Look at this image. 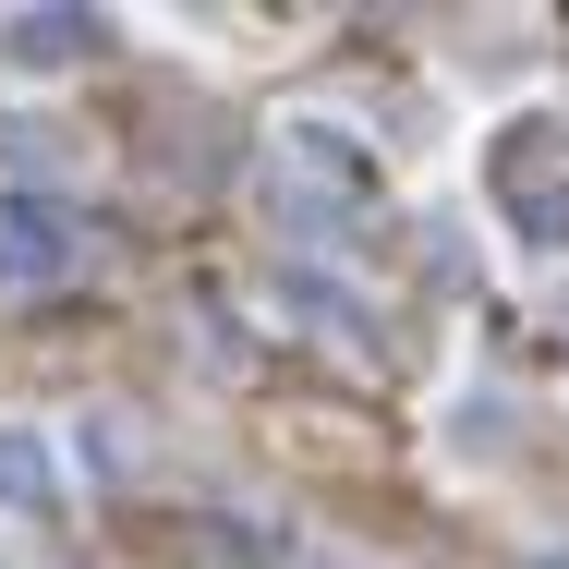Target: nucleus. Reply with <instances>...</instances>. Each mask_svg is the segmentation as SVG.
<instances>
[{
	"instance_id": "f257e3e1",
	"label": "nucleus",
	"mask_w": 569,
	"mask_h": 569,
	"mask_svg": "<svg viewBox=\"0 0 569 569\" xmlns=\"http://www.w3.org/2000/svg\"><path fill=\"white\" fill-rule=\"evenodd\" d=\"M49 267H61V207L12 194V207H0V291H12V279H49Z\"/></svg>"
},
{
	"instance_id": "20e7f679",
	"label": "nucleus",
	"mask_w": 569,
	"mask_h": 569,
	"mask_svg": "<svg viewBox=\"0 0 569 569\" xmlns=\"http://www.w3.org/2000/svg\"><path fill=\"white\" fill-rule=\"evenodd\" d=\"M533 569H569V558H533Z\"/></svg>"
},
{
	"instance_id": "f03ea898",
	"label": "nucleus",
	"mask_w": 569,
	"mask_h": 569,
	"mask_svg": "<svg viewBox=\"0 0 569 569\" xmlns=\"http://www.w3.org/2000/svg\"><path fill=\"white\" fill-rule=\"evenodd\" d=\"M86 49H98V12H12V61L49 73V61H86Z\"/></svg>"
},
{
	"instance_id": "7ed1b4c3",
	"label": "nucleus",
	"mask_w": 569,
	"mask_h": 569,
	"mask_svg": "<svg viewBox=\"0 0 569 569\" xmlns=\"http://www.w3.org/2000/svg\"><path fill=\"white\" fill-rule=\"evenodd\" d=\"M0 497H12V509H49V460H37V437H0Z\"/></svg>"
}]
</instances>
